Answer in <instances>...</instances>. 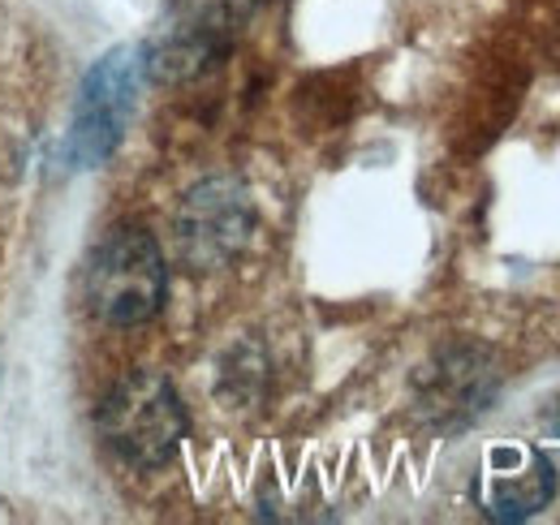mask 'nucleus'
<instances>
[{
    "instance_id": "f257e3e1",
    "label": "nucleus",
    "mask_w": 560,
    "mask_h": 525,
    "mask_svg": "<svg viewBox=\"0 0 560 525\" xmlns=\"http://www.w3.org/2000/svg\"><path fill=\"white\" fill-rule=\"evenodd\" d=\"M164 255L151 233L142 229H117L91 259L86 271V298L91 311L104 324L130 328L147 324L164 302Z\"/></svg>"
},
{
    "instance_id": "39448f33",
    "label": "nucleus",
    "mask_w": 560,
    "mask_h": 525,
    "mask_svg": "<svg viewBox=\"0 0 560 525\" xmlns=\"http://www.w3.org/2000/svg\"><path fill=\"white\" fill-rule=\"evenodd\" d=\"M557 495V469L539 448H495L483 474V509L495 522H522Z\"/></svg>"
},
{
    "instance_id": "7ed1b4c3",
    "label": "nucleus",
    "mask_w": 560,
    "mask_h": 525,
    "mask_svg": "<svg viewBox=\"0 0 560 525\" xmlns=\"http://www.w3.org/2000/svg\"><path fill=\"white\" fill-rule=\"evenodd\" d=\"M139 91V52L121 48L108 52L100 66L86 73L82 82V100H78V117H73L70 133V155L73 164H100L113 155V147L121 142V126L130 117Z\"/></svg>"
},
{
    "instance_id": "f03ea898",
    "label": "nucleus",
    "mask_w": 560,
    "mask_h": 525,
    "mask_svg": "<svg viewBox=\"0 0 560 525\" xmlns=\"http://www.w3.org/2000/svg\"><path fill=\"white\" fill-rule=\"evenodd\" d=\"M100 431L113 444V453H121L130 465L155 469L177 453L186 435V413L164 375L139 371L108 393L100 409Z\"/></svg>"
},
{
    "instance_id": "20e7f679",
    "label": "nucleus",
    "mask_w": 560,
    "mask_h": 525,
    "mask_svg": "<svg viewBox=\"0 0 560 525\" xmlns=\"http://www.w3.org/2000/svg\"><path fill=\"white\" fill-rule=\"evenodd\" d=\"M246 233H250V202L237 182H203L199 190H190L177 215L182 259L195 262L199 271H211L233 259Z\"/></svg>"
}]
</instances>
